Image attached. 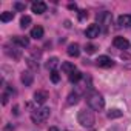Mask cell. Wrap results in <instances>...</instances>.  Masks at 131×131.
I'll return each instance as SVG.
<instances>
[{"mask_svg": "<svg viewBox=\"0 0 131 131\" xmlns=\"http://www.w3.org/2000/svg\"><path fill=\"white\" fill-rule=\"evenodd\" d=\"M67 52H68V56H71V57H79V54H80V46H79L77 43H70Z\"/></svg>", "mask_w": 131, "mask_h": 131, "instance_id": "4fadbf2b", "label": "cell"}, {"mask_svg": "<svg viewBox=\"0 0 131 131\" xmlns=\"http://www.w3.org/2000/svg\"><path fill=\"white\" fill-rule=\"evenodd\" d=\"M49 77H51V82L52 83H59V80H60V74H59V71H51V74H49Z\"/></svg>", "mask_w": 131, "mask_h": 131, "instance_id": "7402d4cb", "label": "cell"}, {"mask_svg": "<svg viewBox=\"0 0 131 131\" xmlns=\"http://www.w3.org/2000/svg\"><path fill=\"white\" fill-rule=\"evenodd\" d=\"M96 65H97V67H100V68H111L113 65H114V62L108 56H99L97 60H96Z\"/></svg>", "mask_w": 131, "mask_h": 131, "instance_id": "5b68a950", "label": "cell"}, {"mask_svg": "<svg viewBox=\"0 0 131 131\" xmlns=\"http://www.w3.org/2000/svg\"><path fill=\"white\" fill-rule=\"evenodd\" d=\"M80 79H82V73H79V71H74L73 74H70V82H73V83H77Z\"/></svg>", "mask_w": 131, "mask_h": 131, "instance_id": "ffe728a7", "label": "cell"}, {"mask_svg": "<svg viewBox=\"0 0 131 131\" xmlns=\"http://www.w3.org/2000/svg\"><path fill=\"white\" fill-rule=\"evenodd\" d=\"M2 99H3V105H6V102H8V94H3Z\"/></svg>", "mask_w": 131, "mask_h": 131, "instance_id": "4316f807", "label": "cell"}, {"mask_svg": "<svg viewBox=\"0 0 131 131\" xmlns=\"http://www.w3.org/2000/svg\"><path fill=\"white\" fill-rule=\"evenodd\" d=\"M20 80L25 86H31L32 85V80H34V74L31 71H23L22 76H20Z\"/></svg>", "mask_w": 131, "mask_h": 131, "instance_id": "8fae6325", "label": "cell"}, {"mask_svg": "<svg viewBox=\"0 0 131 131\" xmlns=\"http://www.w3.org/2000/svg\"><path fill=\"white\" fill-rule=\"evenodd\" d=\"M48 91H45V90H39V91H36L34 93V102L36 103H45L46 100H48Z\"/></svg>", "mask_w": 131, "mask_h": 131, "instance_id": "9c48e42d", "label": "cell"}, {"mask_svg": "<svg viewBox=\"0 0 131 131\" xmlns=\"http://www.w3.org/2000/svg\"><path fill=\"white\" fill-rule=\"evenodd\" d=\"M48 131H60V129H59V128H56V126H49V128H48Z\"/></svg>", "mask_w": 131, "mask_h": 131, "instance_id": "83f0119b", "label": "cell"}, {"mask_svg": "<svg viewBox=\"0 0 131 131\" xmlns=\"http://www.w3.org/2000/svg\"><path fill=\"white\" fill-rule=\"evenodd\" d=\"M62 71L67 73V74H73V73L77 71V70H76V67H74V63H71V62H63V63H62Z\"/></svg>", "mask_w": 131, "mask_h": 131, "instance_id": "5bb4252c", "label": "cell"}, {"mask_svg": "<svg viewBox=\"0 0 131 131\" xmlns=\"http://www.w3.org/2000/svg\"><path fill=\"white\" fill-rule=\"evenodd\" d=\"M106 116H108V119H119V117H122V116H123V113H122L120 110L114 108V110H110Z\"/></svg>", "mask_w": 131, "mask_h": 131, "instance_id": "2e32d148", "label": "cell"}, {"mask_svg": "<svg viewBox=\"0 0 131 131\" xmlns=\"http://www.w3.org/2000/svg\"><path fill=\"white\" fill-rule=\"evenodd\" d=\"M79 93H71L70 96H68V100H67V103L68 105H76L77 102H79Z\"/></svg>", "mask_w": 131, "mask_h": 131, "instance_id": "e0dca14e", "label": "cell"}, {"mask_svg": "<svg viewBox=\"0 0 131 131\" xmlns=\"http://www.w3.org/2000/svg\"><path fill=\"white\" fill-rule=\"evenodd\" d=\"M113 45H114L116 48H119V49H126V48L129 46V42H128L125 37H120V36H117V37H114V40H113Z\"/></svg>", "mask_w": 131, "mask_h": 131, "instance_id": "ba28073f", "label": "cell"}, {"mask_svg": "<svg viewBox=\"0 0 131 131\" xmlns=\"http://www.w3.org/2000/svg\"><path fill=\"white\" fill-rule=\"evenodd\" d=\"M96 49H97V46H96V45H86V46H85L86 54H94V52H96Z\"/></svg>", "mask_w": 131, "mask_h": 131, "instance_id": "603a6c76", "label": "cell"}, {"mask_svg": "<svg viewBox=\"0 0 131 131\" xmlns=\"http://www.w3.org/2000/svg\"><path fill=\"white\" fill-rule=\"evenodd\" d=\"M88 17V13L86 11H79V20H83Z\"/></svg>", "mask_w": 131, "mask_h": 131, "instance_id": "484cf974", "label": "cell"}, {"mask_svg": "<svg viewBox=\"0 0 131 131\" xmlns=\"http://www.w3.org/2000/svg\"><path fill=\"white\" fill-rule=\"evenodd\" d=\"M31 37L32 39H36V40H40L42 37H43V28L42 26H34L32 29H31Z\"/></svg>", "mask_w": 131, "mask_h": 131, "instance_id": "9a60e30c", "label": "cell"}, {"mask_svg": "<svg viewBox=\"0 0 131 131\" xmlns=\"http://www.w3.org/2000/svg\"><path fill=\"white\" fill-rule=\"evenodd\" d=\"M65 26H67V28H70V26H71V23H70V20H67V22H65Z\"/></svg>", "mask_w": 131, "mask_h": 131, "instance_id": "f1b7e54d", "label": "cell"}, {"mask_svg": "<svg viewBox=\"0 0 131 131\" xmlns=\"http://www.w3.org/2000/svg\"><path fill=\"white\" fill-rule=\"evenodd\" d=\"M77 122L83 126V128H91L96 122V117L93 114V111L90 110H80L77 114Z\"/></svg>", "mask_w": 131, "mask_h": 131, "instance_id": "6da1fadb", "label": "cell"}, {"mask_svg": "<svg viewBox=\"0 0 131 131\" xmlns=\"http://www.w3.org/2000/svg\"><path fill=\"white\" fill-rule=\"evenodd\" d=\"M14 8H16L17 11H25V8H26V5H25V3H20V2H17V3L14 5Z\"/></svg>", "mask_w": 131, "mask_h": 131, "instance_id": "d4e9b609", "label": "cell"}, {"mask_svg": "<svg viewBox=\"0 0 131 131\" xmlns=\"http://www.w3.org/2000/svg\"><path fill=\"white\" fill-rule=\"evenodd\" d=\"M31 11L36 13V14H43V13L46 11V3H45V2H40V0L32 2V3H31Z\"/></svg>", "mask_w": 131, "mask_h": 131, "instance_id": "52a82bcc", "label": "cell"}, {"mask_svg": "<svg viewBox=\"0 0 131 131\" xmlns=\"http://www.w3.org/2000/svg\"><path fill=\"white\" fill-rule=\"evenodd\" d=\"M29 23H31V17H29V16H22V19H20V26H22V28H26V26H29Z\"/></svg>", "mask_w": 131, "mask_h": 131, "instance_id": "44dd1931", "label": "cell"}, {"mask_svg": "<svg viewBox=\"0 0 131 131\" xmlns=\"http://www.w3.org/2000/svg\"><path fill=\"white\" fill-rule=\"evenodd\" d=\"M117 25L120 28H129L131 26V14H122V16H119Z\"/></svg>", "mask_w": 131, "mask_h": 131, "instance_id": "30bf717a", "label": "cell"}, {"mask_svg": "<svg viewBox=\"0 0 131 131\" xmlns=\"http://www.w3.org/2000/svg\"><path fill=\"white\" fill-rule=\"evenodd\" d=\"M34 62H36V60H32V59H28V67H31V68L36 71V70H39V63H34Z\"/></svg>", "mask_w": 131, "mask_h": 131, "instance_id": "cb8c5ba5", "label": "cell"}, {"mask_svg": "<svg viewBox=\"0 0 131 131\" xmlns=\"http://www.w3.org/2000/svg\"><path fill=\"white\" fill-rule=\"evenodd\" d=\"M49 114H51V110L46 108V106H42V108L36 110V111L31 114V120H32L34 123H43V122L49 117Z\"/></svg>", "mask_w": 131, "mask_h": 131, "instance_id": "3957f363", "label": "cell"}, {"mask_svg": "<svg viewBox=\"0 0 131 131\" xmlns=\"http://www.w3.org/2000/svg\"><path fill=\"white\" fill-rule=\"evenodd\" d=\"M13 19H14V13H9V11L2 13V16H0V20H2V22H9Z\"/></svg>", "mask_w": 131, "mask_h": 131, "instance_id": "d6986e66", "label": "cell"}, {"mask_svg": "<svg viewBox=\"0 0 131 131\" xmlns=\"http://www.w3.org/2000/svg\"><path fill=\"white\" fill-rule=\"evenodd\" d=\"M99 34H100V26H99L97 23H93V25H90V26L85 29V36H86L88 39H96Z\"/></svg>", "mask_w": 131, "mask_h": 131, "instance_id": "8992f818", "label": "cell"}, {"mask_svg": "<svg viewBox=\"0 0 131 131\" xmlns=\"http://www.w3.org/2000/svg\"><path fill=\"white\" fill-rule=\"evenodd\" d=\"M57 63H59V59H57V57H51V59L46 62V68L51 70V71H54V68L57 67Z\"/></svg>", "mask_w": 131, "mask_h": 131, "instance_id": "ac0fdd59", "label": "cell"}, {"mask_svg": "<svg viewBox=\"0 0 131 131\" xmlns=\"http://www.w3.org/2000/svg\"><path fill=\"white\" fill-rule=\"evenodd\" d=\"M96 17H97V20H99V26H103L105 29L108 28V25H110V23H111V20H113V16H111L110 13H106V11L99 13Z\"/></svg>", "mask_w": 131, "mask_h": 131, "instance_id": "277c9868", "label": "cell"}, {"mask_svg": "<svg viewBox=\"0 0 131 131\" xmlns=\"http://www.w3.org/2000/svg\"><path fill=\"white\" fill-rule=\"evenodd\" d=\"M11 42H13L14 45H17V46H22V48H25V46L29 45V39H28V37H22V36H14V37L11 39Z\"/></svg>", "mask_w": 131, "mask_h": 131, "instance_id": "7c38bea8", "label": "cell"}, {"mask_svg": "<svg viewBox=\"0 0 131 131\" xmlns=\"http://www.w3.org/2000/svg\"><path fill=\"white\" fill-rule=\"evenodd\" d=\"M88 105H90L91 110H94V111H100V110H103V106H105V99H103L102 94H99V93H93V94L88 96Z\"/></svg>", "mask_w": 131, "mask_h": 131, "instance_id": "7a4b0ae2", "label": "cell"}]
</instances>
